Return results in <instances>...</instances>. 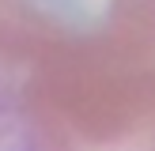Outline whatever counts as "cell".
Masks as SVG:
<instances>
[{
    "label": "cell",
    "mask_w": 155,
    "mask_h": 151,
    "mask_svg": "<svg viewBox=\"0 0 155 151\" xmlns=\"http://www.w3.org/2000/svg\"><path fill=\"white\" fill-rule=\"evenodd\" d=\"M106 11H125V15H133L136 23H144L155 34V0H110Z\"/></svg>",
    "instance_id": "3957f363"
},
{
    "label": "cell",
    "mask_w": 155,
    "mask_h": 151,
    "mask_svg": "<svg viewBox=\"0 0 155 151\" xmlns=\"http://www.w3.org/2000/svg\"><path fill=\"white\" fill-rule=\"evenodd\" d=\"M23 113L53 147H155V34L106 15L91 34L38 45Z\"/></svg>",
    "instance_id": "6da1fadb"
},
{
    "label": "cell",
    "mask_w": 155,
    "mask_h": 151,
    "mask_svg": "<svg viewBox=\"0 0 155 151\" xmlns=\"http://www.w3.org/2000/svg\"><path fill=\"white\" fill-rule=\"evenodd\" d=\"M34 42H38V30L27 8L19 0H0V49H8L12 57H23L27 49H34Z\"/></svg>",
    "instance_id": "7a4b0ae2"
}]
</instances>
